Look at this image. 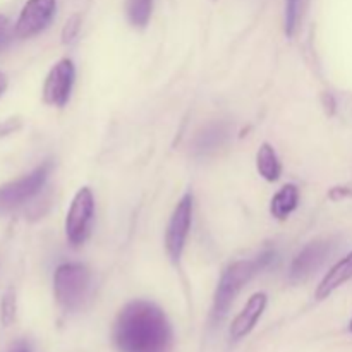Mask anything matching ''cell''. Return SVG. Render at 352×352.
<instances>
[{
    "instance_id": "6da1fadb",
    "label": "cell",
    "mask_w": 352,
    "mask_h": 352,
    "mask_svg": "<svg viewBox=\"0 0 352 352\" xmlns=\"http://www.w3.org/2000/svg\"><path fill=\"white\" fill-rule=\"evenodd\" d=\"M113 342L120 352H170L174 332L160 306L136 299L117 315Z\"/></svg>"
},
{
    "instance_id": "7a4b0ae2",
    "label": "cell",
    "mask_w": 352,
    "mask_h": 352,
    "mask_svg": "<svg viewBox=\"0 0 352 352\" xmlns=\"http://www.w3.org/2000/svg\"><path fill=\"white\" fill-rule=\"evenodd\" d=\"M275 260H277V251L267 250L261 254H258L256 258H253V260H237L234 263H230L222 272V277H220L215 289V294H213V322H222L227 316V313H229L234 299L243 291L244 285L256 274L270 268Z\"/></svg>"
},
{
    "instance_id": "3957f363",
    "label": "cell",
    "mask_w": 352,
    "mask_h": 352,
    "mask_svg": "<svg viewBox=\"0 0 352 352\" xmlns=\"http://www.w3.org/2000/svg\"><path fill=\"white\" fill-rule=\"evenodd\" d=\"M91 292V272L82 263H62L54 274V294L65 311L82 308Z\"/></svg>"
},
{
    "instance_id": "277c9868",
    "label": "cell",
    "mask_w": 352,
    "mask_h": 352,
    "mask_svg": "<svg viewBox=\"0 0 352 352\" xmlns=\"http://www.w3.org/2000/svg\"><path fill=\"white\" fill-rule=\"evenodd\" d=\"M50 170L52 162H45L30 174L0 186V213L14 212L31 201L47 184Z\"/></svg>"
},
{
    "instance_id": "5b68a950",
    "label": "cell",
    "mask_w": 352,
    "mask_h": 352,
    "mask_svg": "<svg viewBox=\"0 0 352 352\" xmlns=\"http://www.w3.org/2000/svg\"><path fill=\"white\" fill-rule=\"evenodd\" d=\"M95 219V196L93 191L85 186L79 188L69 206L65 217V236L72 246H81L86 243Z\"/></svg>"
},
{
    "instance_id": "8992f818",
    "label": "cell",
    "mask_w": 352,
    "mask_h": 352,
    "mask_svg": "<svg viewBox=\"0 0 352 352\" xmlns=\"http://www.w3.org/2000/svg\"><path fill=\"white\" fill-rule=\"evenodd\" d=\"M192 210H195V198L191 192H186L179 199L168 220L167 230H165V250L172 263H179L184 253L186 241H188L192 223Z\"/></svg>"
},
{
    "instance_id": "52a82bcc",
    "label": "cell",
    "mask_w": 352,
    "mask_h": 352,
    "mask_svg": "<svg viewBox=\"0 0 352 352\" xmlns=\"http://www.w3.org/2000/svg\"><path fill=\"white\" fill-rule=\"evenodd\" d=\"M57 0H28L21 10L14 33L21 40L36 36L47 30L55 17Z\"/></svg>"
},
{
    "instance_id": "ba28073f",
    "label": "cell",
    "mask_w": 352,
    "mask_h": 352,
    "mask_svg": "<svg viewBox=\"0 0 352 352\" xmlns=\"http://www.w3.org/2000/svg\"><path fill=\"white\" fill-rule=\"evenodd\" d=\"M76 81V65L71 58H62L48 72L43 85V102L52 107H65L71 100Z\"/></svg>"
},
{
    "instance_id": "9c48e42d",
    "label": "cell",
    "mask_w": 352,
    "mask_h": 352,
    "mask_svg": "<svg viewBox=\"0 0 352 352\" xmlns=\"http://www.w3.org/2000/svg\"><path fill=\"white\" fill-rule=\"evenodd\" d=\"M332 250L333 244L330 241H313V243L306 244L292 260L291 268H289V278L292 282H302L311 277L329 260Z\"/></svg>"
},
{
    "instance_id": "30bf717a",
    "label": "cell",
    "mask_w": 352,
    "mask_h": 352,
    "mask_svg": "<svg viewBox=\"0 0 352 352\" xmlns=\"http://www.w3.org/2000/svg\"><path fill=\"white\" fill-rule=\"evenodd\" d=\"M230 136H232V126L229 122H226V120H213V122H208L192 138V155H196V157H206V155L215 153L217 150L226 146Z\"/></svg>"
},
{
    "instance_id": "8fae6325",
    "label": "cell",
    "mask_w": 352,
    "mask_h": 352,
    "mask_svg": "<svg viewBox=\"0 0 352 352\" xmlns=\"http://www.w3.org/2000/svg\"><path fill=\"white\" fill-rule=\"evenodd\" d=\"M268 298L265 292H256V294L251 296L248 299V302L244 305V308L241 309L239 315L232 320V325H230V339L232 340H241L246 336H250L251 330L256 327V323L260 322L261 315L267 309Z\"/></svg>"
},
{
    "instance_id": "7c38bea8",
    "label": "cell",
    "mask_w": 352,
    "mask_h": 352,
    "mask_svg": "<svg viewBox=\"0 0 352 352\" xmlns=\"http://www.w3.org/2000/svg\"><path fill=\"white\" fill-rule=\"evenodd\" d=\"M352 278V251L347 256H344L342 260L337 261L332 268L325 274V277L322 278L320 285L316 287V299H325L332 294L333 291L344 285L346 282H349Z\"/></svg>"
},
{
    "instance_id": "4fadbf2b",
    "label": "cell",
    "mask_w": 352,
    "mask_h": 352,
    "mask_svg": "<svg viewBox=\"0 0 352 352\" xmlns=\"http://www.w3.org/2000/svg\"><path fill=\"white\" fill-rule=\"evenodd\" d=\"M299 205V189L296 184H285L270 201V213L277 220H287Z\"/></svg>"
},
{
    "instance_id": "5bb4252c",
    "label": "cell",
    "mask_w": 352,
    "mask_h": 352,
    "mask_svg": "<svg viewBox=\"0 0 352 352\" xmlns=\"http://www.w3.org/2000/svg\"><path fill=\"white\" fill-rule=\"evenodd\" d=\"M256 168L261 177L268 182L278 181L282 174V164L277 151L270 143H263L256 153Z\"/></svg>"
},
{
    "instance_id": "9a60e30c",
    "label": "cell",
    "mask_w": 352,
    "mask_h": 352,
    "mask_svg": "<svg viewBox=\"0 0 352 352\" xmlns=\"http://www.w3.org/2000/svg\"><path fill=\"white\" fill-rule=\"evenodd\" d=\"M155 0H127L126 14L134 28H146L153 14Z\"/></svg>"
},
{
    "instance_id": "2e32d148",
    "label": "cell",
    "mask_w": 352,
    "mask_h": 352,
    "mask_svg": "<svg viewBox=\"0 0 352 352\" xmlns=\"http://www.w3.org/2000/svg\"><path fill=\"white\" fill-rule=\"evenodd\" d=\"M308 0H285V34L294 36L305 14Z\"/></svg>"
},
{
    "instance_id": "e0dca14e",
    "label": "cell",
    "mask_w": 352,
    "mask_h": 352,
    "mask_svg": "<svg viewBox=\"0 0 352 352\" xmlns=\"http://www.w3.org/2000/svg\"><path fill=\"white\" fill-rule=\"evenodd\" d=\"M17 313V299H16V291L12 287L7 289L2 296V301H0V322L3 327H10L16 320Z\"/></svg>"
},
{
    "instance_id": "ac0fdd59",
    "label": "cell",
    "mask_w": 352,
    "mask_h": 352,
    "mask_svg": "<svg viewBox=\"0 0 352 352\" xmlns=\"http://www.w3.org/2000/svg\"><path fill=\"white\" fill-rule=\"evenodd\" d=\"M79 28H81V17H79L78 14H74V16L65 23L64 31H62V41H64V43H71V41L78 36Z\"/></svg>"
},
{
    "instance_id": "d6986e66",
    "label": "cell",
    "mask_w": 352,
    "mask_h": 352,
    "mask_svg": "<svg viewBox=\"0 0 352 352\" xmlns=\"http://www.w3.org/2000/svg\"><path fill=\"white\" fill-rule=\"evenodd\" d=\"M14 30L12 26H10V21L7 19L3 14H0V52L3 50V48L9 47L10 40H12L14 36Z\"/></svg>"
},
{
    "instance_id": "ffe728a7",
    "label": "cell",
    "mask_w": 352,
    "mask_h": 352,
    "mask_svg": "<svg viewBox=\"0 0 352 352\" xmlns=\"http://www.w3.org/2000/svg\"><path fill=\"white\" fill-rule=\"evenodd\" d=\"M10 122H12V120H6L3 124H0V136H3V134H10L14 129H16L17 124L10 126Z\"/></svg>"
},
{
    "instance_id": "44dd1931",
    "label": "cell",
    "mask_w": 352,
    "mask_h": 352,
    "mask_svg": "<svg viewBox=\"0 0 352 352\" xmlns=\"http://www.w3.org/2000/svg\"><path fill=\"white\" fill-rule=\"evenodd\" d=\"M7 352H30V347L26 342H16Z\"/></svg>"
},
{
    "instance_id": "7402d4cb",
    "label": "cell",
    "mask_w": 352,
    "mask_h": 352,
    "mask_svg": "<svg viewBox=\"0 0 352 352\" xmlns=\"http://www.w3.org/2000/svg\"><path fill=\"white\" fill-rule=\"evenodd\" d=\"M7 86H9V81H7V76L3 74V72H0V98H2V95L6 93Z\"/></svg>"
},
{
    "instance_id": "603a6c76",
    "label": "cell",
    "mask_w": 352,
    "mask_h": 352,
    "mask_svg": "<svg viewBox=\"0 0 352 352\" xmlns=\"http://www.w3.org/2000/svg\"><path fill=\"white\" fill-rule=\"evenodd\" d=\"M349 330L352 332V318H351V323H349Z\"/></svg>"
}]
</instances>
